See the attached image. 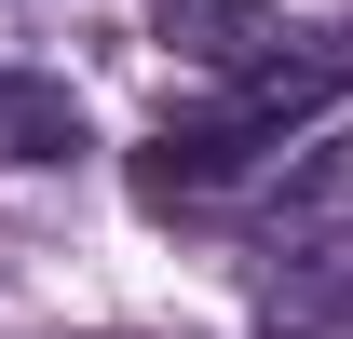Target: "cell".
<instances>
[{
  "label": "cell",
  "mask_w": 353,
  "mask_h": 339,
  "mask_svg": "<svg viewBox=\"0 0 353 339\" xmlns=\"http://www.w3.org/2000/svg\"><path fill=\"white\" fill-rule=\"evenodd\" d=\"M340 95H353V28H285L272 54H245L218 82V109H190V123H163L136 150V190L163 217H204V204H231V190L285 176V150H299Z\"/></svg>",
  "instance_id": "obj_1"
},
{
  "label": "cell",
  "mask_w": 353,
  "mask_h": 339,
  "mask_svg": "<svg viewBox=\"0 0 353 339\" xmlns=\"http://www.w3.org/2000/svg\"><path fill=\"white\" fill-rule=\"evenodd\" d=\"M285 41V14H259V0H163V54H190V68H245V54Z\"/></svg>",
  "instance_id": "obj_3"
},
{
  "label": "cell",
  "mask_w": 353,
  "mask_h": 339,
  "mask_svg": "<svg viewBox=\"0 0 353 339\" xmlns=\"http://www.w3.org/2000/svg\"><path fill=\"white\" fill-rule=\"evenodd\" d=\"M299 245H353V123L299 136L285 176L259 190V258H299Z\"/></svg>",
  "instance_id": "obj_2"
},
{
  "label": "cell",
  "mask_w": 353,
  "mask_h": 339,
  "mask_svg": "<svg viewBox=\"0 0 353 339\" xmlns=\"http://www.w3.org/2000/svg\"><path fill=\"white\" fill-rule=\"evenodd\" d=\"M68 150H82V95L0 68V163H68Z\"/></svg>",
  "instance_id": "obj_4"
}]
</instances>
